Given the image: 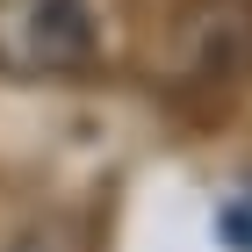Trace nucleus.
I'll list each match as a JSON object with an SVG mask.
<instances>
[{"label":"nucleus","mask_w":252,"mask_h":252,"mask_svg":"<svg viewBox=\"0 0 252 252\" xmlns=\"http://www.w3.org/2000/svg\"><path fill=\"white\" fill-rule=\"evenodd\" d=\"M0 58L22 72H65L94 58L87 0H0Z\"/></svg>","instance_id":"f257e3e1"},{"label":"nucleus","mask_w":252,"mask_h":252,"mask_svg":"<svg viewBox=\"0 0 252 252\" xmlns=\"http://www.w3.org/2000/svg\"><path fill=\"white\" fill-rule=\"evenodd\" d=\"M188 72L194 79H238L252 72V7L245 0H202L188 22Z\"/></svg>","instance_id":"f03ea898"},{"label":"nucleus","mask_w":252,"mask_h":252,"mask_svg":"<svg viewBox=\"0 0 252 252\" xmlns=\"http://www.w3.org/2000/svg\"><path fill=\"white\" fill-rule=\"evenodd\" d=\"M216 238L231 252H252V188H238L223 209H216Z\"/></svg>","instance_id":"7ed1b4c3"}]
</instances>
